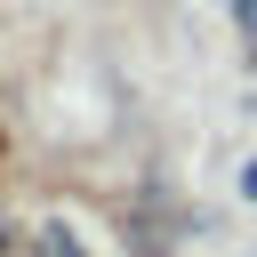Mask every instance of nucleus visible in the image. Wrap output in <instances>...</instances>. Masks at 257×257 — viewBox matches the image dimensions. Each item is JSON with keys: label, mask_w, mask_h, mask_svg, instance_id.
Listing matches in <instances>:
<instances>
[{"label": "nucleus", "mask_w": 257, "mask_h": 257, "mask_svg": "<svg viewBox=\"0 0 257 257\" xmlns=\"http://www.w3.org/2000/svg\"><path fill=\"white\" fill-rule=\"evenodd\" d=\"M233 8V24H241V48H249V64H257V0H225Z\"/></svg>", "instance_id": "obj_1"}, {"label": "nucleus", "mask_w": 257, "mask_h": 257, "mask_svg": "<svg viewBox=\"0 0 257 257\" xmlns=\"http://www.w3.org/2000/svg\"><path fill=\"white\" fill-rule=\"evenodd\" d=\"M0 249H8V217H0Z\"/></svg>", "instance_id": "obj_2"}]
</instances>
